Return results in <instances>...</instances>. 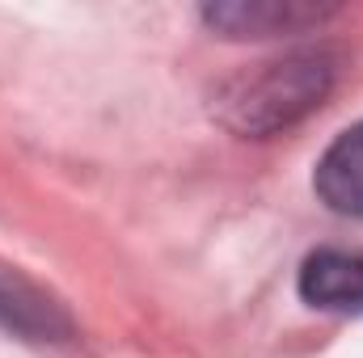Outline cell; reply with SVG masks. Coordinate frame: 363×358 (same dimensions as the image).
I'll return each instance as SVG.
<instances>
[{"mask_svg": "<svg viewBox=\"0 0 363 358\" xmlns=\"http://www.w3.org/2000/svg\"><path fill=\"white\" fill-rule=\"evenodd\" d=\"M300 299L321 312H363V253L317 249L300 266Z\"/></svg>", "mask_w": 363, "mask_h": 358, "instance_id": "cell-3", "label": "cell"}, {"mask_svg": "<svg viewBox=\"0 0 363 358\" xmlns=\"http://www.w3.org/2000/svg\"><path fill=\"white\" fill-rule=\"evenodd\" d=\"M334 17V4L317 0H220L203 4V21L224 38H274V34H304Z\"/></svg>", "mask_w": 363, "mask_h": 358, "instance_id": "cell-2", "label": "cell"}, {"mask_svg": "<svg viewBox=\"0 0 363 358\" xmlns=\"http://www.w3.org/2000/svg\"><path fill=\"white\" fill-rule=\"evenodd\" d=\"M334 76H338V59L325 47L287 51L228 76L216 89L211 110L237 135H274L300 122L304 114H313L325 101V93L334 89Z\"/></svg>", "mask_w": 363, "mask_h": 358, "instance_id": "cell-1", "label": "cell"}, {"mask_svg": "<svg viewBox=\"0 0 363 358\" xmlns=\"http://www.w3.org/2000/svg\"><path fill=\"white\" fill-rule=\"evenodd\" d=\"M317 198L334 215H363V122L347 127L317 161Z\"/></svg>", "mask_w": 363, "mask_h": 358, "instance_id": "cell-4", "label": "cell"}, {"mask_svg": "<svg viewBox=\"0 0 363 358\" xmlns=\"http://www.w3.org/2000/svg\"><path fill=\"white\" fill-rule=\"evenodd\" d=\"M0 325L26 342H60L72 333L64 308L17 274H0Z\"/></svg>", "mask_w": 363, "mask_h": 358, "instance_id": "cell-5", "label": "cell"}]
</instances>
